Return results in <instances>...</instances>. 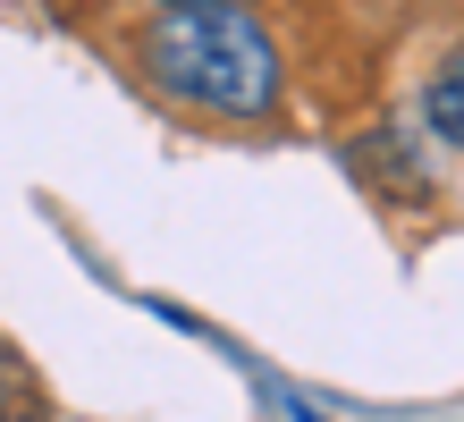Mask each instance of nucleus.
<instances>
[{
	"instance_id": "1",
	"label": "nucleus",
	"mask_w": 464,
	"mask_h": 422,
	"mask_svg": "<svg viewBox=\"0 0 464 422\" xmlns=\"http://www.w3.org/2000/svg\"><path fill=\"white\" fill-rule=\"evenodd\" d=\"M135 60L160 93L220 110V119H262L279 102V43L245 9H160L135 43Z\"/></svg>"
},
{
	"instance_id": "2",
	"label": "nucleus",
	"mask_w": 464,
	"mask_h": 422,
	"mask_svg": "<svg viewBox=\"0 0 464 422\" xmlns=\"http://www.w3.org/2000/svg\"><path fill=\"white\" fill-rule=\"evenodd\" d=\"M422 119L440 127L448 144H464V51H456V60H448L440 76H430V93H422Z\"/></svg>"
},
{
	"instance_id": "3",
	"label": "nucleus",
	"mask_w": 464,
	"mask_h": 422,
	"mask_svg": "<svg viewBox=\"0 0 464 422\" xmlns=\"http://www.w3.org/2000/svg\"><path fill=\"white\" fill-rule=\"evenodd\" d=\"M160 9H228V0H160Z\"/></svg>"
},
{
	"instance_id": "4",
	"label": "nucleus",
	"mask_w": 464,
	"mask_h": 422,
	"mask_svg": "<svg viewBox=\"0 0 464 422\" xmlns=\"http://www.w3.org/2000/svg\"><path fill=\"white\" fill-rule=\"evenodd\" d=\"M380 422H397V414H380Z\"/></svg>"
},
{
	"instance_id": "5",
	"label": "nucleus",
	"mask_w": 464,
	"mask_h": 422,
	"mask_svg": "<svg viewBox=\"0 0 464 422\" xmlns=\"http://www.w3.org/2000/svg\"><path fill=\"white\" fill-rule=\"evenodd\" d=\"M0 422H17V414H0Z\"/></svg>"
}]
</instances>
